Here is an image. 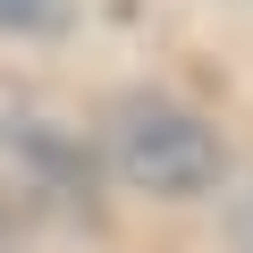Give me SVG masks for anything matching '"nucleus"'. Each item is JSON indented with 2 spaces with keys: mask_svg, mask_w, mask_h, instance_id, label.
<instances>
[{
  "mask_svg": "<svg viewBox=\"0 0 253 253\" xmlns=\"http://www.w3.org/2000/svg\"><path fill=\"white\" fill-rule=\"evenodd\" d=\"M59 9H68V0H0V26L42 34V26H59Z\"/></svg>",
  "mask_w": 253,
  "mask_h": 253,
  "instance_id": "nucleus-2",
  "label": "nucleus"
},
{
  "mask_svg": "<svg viewBox=\"0 0 253 253\" xmlns=\"http://www.w3.org/2000/svg\"><path fill=\"white\" fill-rule=\"evenodd\" d=\"M118 177L144 186V194H194L219 177V144L186 110H135L118 126Z\"/></svg>",
  "mask_w": 253,
  "mask_h": 253,
  "instance_id": "nucleus-1",
  "label": "nucleus"
}]
</instances>
